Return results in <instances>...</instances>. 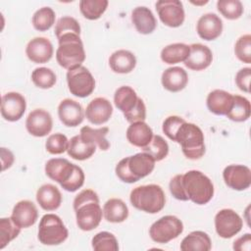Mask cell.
<instances>
[{"label": "cell", "mask_w": 251, "mask_h": 251, "mask_svg": "<svg viewBox=\"0 0 251 251\" xmlns=\"http://www.w3.org/2000/svg\"><path fill=\"white\" fill-rule=\"evenodd\" d=\"M196 30L200 38L207 41L215 40L223 32V22L216 14L207 13L199 18Z\"/></svg>", "instance_id": "cell-19"}, {"label": "cell", "mask_w": 251, "mask_h": 251, "mask_svg": "<svg viewBox=\"0 0 251 251\" xmlns=\"http://www.w3.org/2000/svg\"><path fill=\"white\" fill-rule=\"evenodd\" d=\"M58 116L63 125L69 127L79 126L84 119L82 106L71 98L62 100L58 106Z\"/></svg>", "instance_id": "cell-15"}, {"label": "cell", "mask_w": 251, "mask_h": 251, "mask_svg": "<svg viewBox=\"0 0 251 251\" xmlns=\"http://www.w3.org/2000/svg\"><path fill=\"white\" fill-rule=\"evenodd\" d=\"M56 15L52 8L42 7L38 9L32 16L31 23L33 27L38 31H46L55 24Z\"/></svg>", "instance_id": "cell-36"}, {"label": "cell", "mask_w": 251, "mask_h": 251, "mask_svg": "<svg viewBox=\"0 0 251 251\" xmlns=\"http://www.w3.org/2000/svg\"><path fill=\"white\" fill-rule=\"evenodd\" d=\"M251 105L247 98L241 95H233V103L226 117L233 122H245L250 118Z\"/></svg>", "instance_id": "cell-33"}, {"label": "cell", "mask_w": 251, "mask_h": 251, "mask_svg": "<svg viewBox=\"0 0 251 251\" xmlns=\"http://www.w3.org/2000/svg\"><path fill=\"white\" fill-rule=\"evenodd\" d=\"M96 145L86 139L80 134L73 136L69 140L68 155L77 161H83L89 159L96 151Z\"/></svg>", "instance_id": "cell-27"}, {"label": "cell", "mask_w": 251, "mask_h": 251, "mask_svg": "<svg viewBox=\"0 0 251 251\" xmlns=\"http://www.w3.org/2000/svg\"><path fill=\"white\" fill-rule=\"evenodd\" d=\"M76 166L64 158H53L46 162L45 174L49 178L63 186L71 178Z\"/></svg>", "instance_id": "cell-14"}, {"label": "cell", "mask_w": 251, "mask_h": 251, "mask_svg": "<svg viewBox=\"0 0 251 251\" xmlns=\"http://www.w3.org/2000/svg\"><path fill=\"white\" fill-rule=\"evenodd\" d=\"M250 78H251V69L243 68L240 69L235 75V83L237 87L246 93L250 92Z\"/></svg>", "instance_id": "cell-48"}, {"label": "cell", "mask_w": 251, "mask_h": 251, "mask_svg": "<svg viewBox=\"0 0 251 251\" xmlns=\"http://www.w3.org/2000/svg\"><path fill=\"white\" fill-rule=\"evenodd\" d=\"M234 53L237 59L245 64L251 63V35L240 36L234 45Z\"/></svg>", "instance_id": "cell-44"}, {"label": "cell", "mask_w": 251, "mask_h": 251, "mask_svg": "<svg viewBox=\"0 0 251 251\" xmlns=\"http://www.w3.org/2000/svg\"><path fill=\"white\" fill-rule=\"evenodd\" d=\"M124 116L126 120L130 124L136 123V122H144L146 119V106L143 100L139 97L136 106L130 112H128L127 114H125Z\"/></svg>", "instance_id": "cell-47"}, {"label": "cell", "mask_w": 251, "mask_h": 251, "mask_svg": "<svg viewBox=\"0 0 251 251\" xmlns=\"http://www.w3.org/2000/svg\"><path fill=\"white\" fill-rule=\"evenodd\" d=\"M68 33H75L80 35V25L75 18L65 16L58 20L55 25V35L57 38H59L60 36Z\"/></svg>", "instance_id": "cell-43"}, {"label": "cell", "mask_w": 251, "mask_h": 251, "mask_svg": "<svg viewBox=\"0 0 251 251\" xmlns=\"http://www.w3.org/2000/svg\"><path fill=\"white\" fill-rule=\"evenodd\" d=\"M57 39L59 42L56 50L57 63L67 70L81 66L85 60V51L80 35L68 33Z\"/></svg>", "instance_id": "cell-2"}, {"label": "cell", "mask_w": 251, "mask_h": 251, "mask_svg": "<svg viewBox=\"0 0 251 251\" xmlns=\"http://www.w3.org/2000/svg\"><path fill=\"white\" fill-rule=\"evenodd\" d=\"M36 201L45 211H55L62 203L60 190L51 183L41 185L36 191Z\"/></svg>", "instance_id": "cell-25"}, {"label": "cell", "mask_w": 251, "mask_h": 251, "mask_svg": "<svg viewBox=\"0 0 251 251\" xmlns=\"http://www.w3.org/2000/svg\"><path fill=\"white\" fill-rule=\"evenodd\" d=\"M233 103V95L223 89L211 91L206 100L207 108L215 115L226 116Z\"/></svg>", "instance_id": "cell-22"}, {"label": "cell", "mask_w": 251, "mask_h": 251, "mask_svg": "<svg viewBox=\"0 0 251 251\" xmlns=\"http://www.w3.org/2000/svg\"><path fill=\"white\" fill-rule=\"evenodd\" d=\"M103 216L109 223H123L128 217V208L120 198H111L103 206Z\"/></svg>", "instance_id": "cell-29"}, {"label": "cell", "mask_w": 251, "mask_h": 251, "mask_svg": "<svg viewBox=\"0 0 251 251\" xmlns=\"http://www.w3.org/2000/svg\"><path fill=\"white\" fill-rule=\"evenodd\" d=\"M69 139L63 133H54L49 135L46 140L45 148L46 151L52 155H59L68 150Z\"/></svg>", "instance_id": "cell-42"}, {"label": "cell", "mask_w": 251, "mask_h": 251, "mask_svg": "<svg viewBox=\"0 0 251 251\" xmlns=\"http://www.w3.org/2000/svg\"><path fill=\"white\" fill-rule=\"evenodd\" d=\"M113 114L111 102L104 97L94 98L89 102L85 110L86 119L93 125H103L107 123Z\"/></svg>", "instance_id": "cell-18"}, {"label": "cell", "mask_w": 251, "mask_h": 251, "mask_svg": "<svg viewBox=\"0 0 251 251\" xmlns=\"http://www.w3.org/2000/svg\"><path fill=\"white\" fill-rule=\"evenodd\" d=\"M182 231V222L176 216L167 215L151 225L149 228V235L154 242L165 244L178 237Z\"/></svg>", "instance_id": "cell-7"}, {"label": "cell", "mask_w": 251, "mask_h": 251, "mask_svg": "<svg viewBox=\"0 0 251 251\" xmlns=\"http://www.w3.org/2000/svg\"><path fill=\"white\" fill-rule=\"evenodd\" d=\"M189 47V55L184 61L185 67L192 71H203L207 69L213 61L211 49L201 43H193Z\"/></svg>", "instance_id": "cell-20"}, {"label": "cell", "mask_w": 251, "mask_h": 251, "mask_svg": "<svg viewBox=\"0 0 251 251\" xmlns=\"http://www.w3.org/2000/svg\"><path fill=\"white\" fill-rule=\"evenodd\" d=\"M162 85L171 92H178L185 88L188 82V75L180 67H171L165 70L161 77Z\"/></svg>", "instance_id": "cell-23"}, {"label": "cell", "mask_w": 251, "mask_h": 251, "mask_svg": "<svg viewBox=\"0 0 251 251\" xmlns=\"http://www.w3.org/2000/svg\"><path fill=\"white\" fill-rule=\"evenodd\" d=\"M19 227L11 218L0 219V249L6 247L21 232Z\"/></svg>", "instance_id": "cell-40"}, {"label": "cell", "mask_w": 251, "mask_h": 251, "mask_svg": "<svg viewBox=\"0 0 251 251\" xmlns=\"http://www.w3.org/2000/svg\"><path fill=\"white\" fill-rule=\"evenodd\" d=\"M143 152L148 153L156 161H162L169 154V144L161 135H153L150 143L141 148Z\"/></svg>", "instance_id": "cell-39"}, {"label": "cell", "mask_w": 251, "mask_h": 251, "mask_svg": "<svg viewBox=\"0 0 251 251\" xmlns=\"http://www.w3.org/2000/svg\"><path fill=\"white\" fill-rule=\"evenodd\" d=\"M25 127L27 132L35 137L46 136L53 127L52 117L44 109H34L25 120Z\"/></svg>", "instance_id": "cell-13"}, {"label": "cell", "mask_w": 251, "mask_h": 251, "mask_svg": "<svg viewBox=\"0 0 251 251\" xmlns=\"http://www.w3.org/2000/svg\"><path fill=\"white\" fill-rule=\"evenodd\" d=\"M117 176L126 183H133L136 182V179L131 176L129 173V170L127 168V162H126V157L122 159L116 166L115 169Z\"/></svg>", "instance_id": "cell-49"}, {"label": "cell", "mask_w": 251, "mask_h": 251, "mask_svg": "<svg viewBox=\"0 0 251 251\" xmlns=\"http://www.w3.org/2000/svg\"><path fill=\"white\" fill-rule=\"evenodd\" d=\"M26 109L25 98L19 92H8L2 96L1 115L8 122H17Z\"/></svg>", "instance_id": "cell-11"}, {"label": "cell", "mask_w": 251, "mask_h": 251, "mask_svg": "<svg viewBox=\"0 0 251 251\" xmlns=\"http://www.w3.org/2000/svg\"><path fill=\"white\" fill-rule=\"evenodd\" d=\"M53 45L46 37H34L28 41L25 47L27 58L35 64H44L53 56Z\"/></svg>", "instance_id": "cell-16"}, {"label": "cell", "mask_w": 251, "mask_h": 251, "mask_svg": "<svg viewBox=\"0 0 251 251\" xmlns=\"http://www.w3.org/2000/svg\"><path fill=\"white\" fill-rule=\"evenodd\" d=\"M225 183L231 189L242 191L251 185V170L244 165H229L223 172Z\"/></svg>", "instance_id": "cell-12"}, {"label": "cell", "mask_w": 251, "mask_h": 251, "mask_svg": "<svg viewBox=\"0 0 251 251\" xmlns=\"http://www.w3.org/2000/svg\"><path fill=\"white\" fill-rule=\"evenodd\" d=\"M109 133V127L103 126L100 128H92L88 126H85L80 128V135L94 143L97 147H99L101 150L106 151L110 148V143L106 138V135Z\"/></svg>", "instance_id": "cell-34"}, {"label": "cell", "mask_w": 251, "mask_h": 251, "mask_svg": "<svg viewBox=\"0 0 251 251\" xmlns=\"http://www.w3.org/2000/svg\"><path fill=\"white\" fill-rule=\"evenodd\" d=\"M68 228L59 216L46 214L41 218L37 233L40 243L44 245H59L68 238Z\"/></svg>", "instance_id": "cell-6"}, {"label": "cell", "mask_w": 251, "mask_h": 251, "mask_svg": "<svg viewBox=\"0 0 251 251\" xmlns=\"http://www.w3.org/2000/svg\"><path fill=\"white\" fill-rule=\"evenodd\" d=\"M131 22L136 30L141 34H150L157 26L155 16L152 11L145 6H139L132 10Z\"/></svg>", "instance_id": "cell-24"}, {"label": "cell", "mask_w": 251, "mask_h": 251, "mask_svg": "<svg viewBox=\"0 0 251 251\" xmlns=\"http://www.w3.org/2000/svg\"><path fill=\"white\" fill-rule=\"evenodd\" d=\"M243 226L241 217L231 209H223L215 216V228L222 238H231L236 235Z\"/></svg>", "instance_id": "cell-9"}, {"label": "cell", "mask_w": 251, "mask_h": 251, "mask_svg": "<svg viewBox=\"0 0 251 251\" xmlns=\"http://www.w3.org/2000/svg\"><path fill=\"white\" fill-rule=\"evenodd\" d=\"M67 83L70 92L79 98L89 96L95 89V79L92 74L82 65L68 70Z\"/></svg>", "instance_id": "cell-8"}, {"label": "cell", "mask_w": 251, "mask_h": 251, "mask_svg": "<svg viewBox=\"0 0 251 251\" xmlns=\"http://www.w3.org/2000/svg\"><path fill=\"white\" fill-rule=\"evenodd\" d=\"M129 200L137 210L148 214H156L164 209L166 195L160 185L147 184L133 188L130 192Z\"/></svg>", "instance_id": "cell-3"}, {"label": "cell", "mask_w": 251, "mask_h": 251, "mask_svg": "<svg viewBox=\"0 0 251 251\" xmlns=\"http://www.w3.org/2000/svg\"><path fill=\"white\" fill-rule=\"evenodd\" d=\"M169 188L172 195L180 201H187L188 197L185 193L183 183H182V175H176L169 183Z\"/></svg>", "instance_id": "cell-46"}, {"label": "cell", "mask_w": 251, "mask_h": 251, "mask_svg": "<svg viewBox=\"0 0 251 251\" xmlns=\"http://www.w3.org/2000/svg\"><path fill=\"white\" fill-rule=\"evenodd\" d=\"M175 141L180 145L183 155L189 160H198L205 154L204 133L195 124L184 122L177 129Z\"/></svg>", "instance_id": "cell-4"}, {"label": "cell", "mask_w": 251, "mask_h": 251, "mask_svg": "<svg viewBox=\"0 0 251 251\" xmlns=\"http://www.w3.org/2000/svg\"><path fill=\"white\" fill-rule=\"evenodd\" d=\"M38 218V211L35 204L29 200L19 201L13 208L11 219L21 228H27L33 226Z\"/></svg>", "instance_id": "cell-17"}, {"label": "cell", "mask_w": 251, "mask_h": 251, "mask_svg": "<svg viewBox=\"0 0 251 251\" xmlns=\"http://www.w3.org/2000/svg\"><path fill=\"white\" fill-rule=\"evenodd\" d=\"M74 210L77 226L83 231L96 228L103 217L99 197L92 189H83L74 199Z\"/></svg>", "instance_id": "cell-1"}, {"label": "cell", "mask_w": 251, "mask_h": 251, "mask_svg": "<svg viewBox=\"0 0 251 251\" xmlns=\"http://www.w3.org/2000/svg\"><path fill=\"white\" fill-rule=\"evenodd\" d=\"M190 52V47L184 43H173L164 47L161 51V60L169 65L184 62Z\"/></svg>", "instance_id": "cell-32"}, {"label": "cell", "mask_w": 251, "mask_h": 251, "mask_svg": "<svg viewBox=\"0 0 251 251\" xmlns=\"http://www.w3.org/2000/svg\"><path fill=\"white\" fill-rule=\"evenodd\" d=\"M109 66L114 73L128 74L134 70L136 58L134 54L128 50H117L110 56Z\"/></svg>", "instance_id": "cell-28"}, {"label": "cell", "mask_w": 251, "mask_h": 251, "mask_svg": "<svg viewBox=\"0 0 251 251\" xmlns=\"http://www.w3.org/2000/svg\"><path fill=\"white\" fill-rule=\"evenodd\" d=\"M185 122L184 119H182L181 117L178 116H170L168 117L162 126V129L163 132L173 141H175V136L176 133L177 131V129L179 128V126Z\"/></svg>", "instance_id": "cell-45"}, {"label": "cell", "mask_w": 251, "mask_h": 251, "mask_svg": "<svg viewBox=\"0 0 251 251\" xmlns=\"http://www.w3.org/2000/svg\"><path fill=\"white\" fill-rule=\"evenodd\" d=\"M182 183L188 200L197 205L210 202L214 196V184L212 180L197 170H191L182 175Z\"/></svg>", "instance_id": "cell-5"}, {"label": "cell", "mask_w": 251, "mask_h": 251, "mask_svg": "<svg viewBox=\"0 0 251 251\" xmlns=\"http://www.w3.org/2000/svg\"><path fill=\"white\" fill-rule=\"evenodd\" d=\"M139 97L135 90L130 86L124 85L119 87L114 94L115 106L125 114L130 112L137 104Z\"/></svg>", "instance_id": "cell-31"}, {"label": "cell", "mask_w": 251, "mask_h": 251, "mask_svg": "<svg viewBox=\"0 0 251 251\" xmlns=\"http://www.w3.org/2000/svg\"><path fill=\"white\" fill-rule=\"evenodd\" d=\"M232 248L236 251H250L251 249V234L245 233L233 242Z\"/></svg>", "instance_id": "cell-50"}, {"label": "cell", "mask_w": 251, "mask_h": 251, "mask_svg": "<svg viewBox=\"0 0 251 251\" xmlns=\"http://www.w3.org/2000/svg\"><path fill=\"white\" fill-rule=\"evenodd\" d=\"M211 248V238L206 232L201 230L190 232L180 243V250L182 251H209Z\"/></svg>", "instance_id": "cell-30"}, {"label": "cell", "mask_w": 251, "mask_h": 251, "mask_svg": "<svg viewBox=\"0 0 251 251\" xmlns=\"http://www.w3.org/2000/svg\"><path fill=\"white\" fill-rule=\"evenodd\" d=\"M218 11L227 20H237L243 14V5L239 0H219Z\"/></svg>", "instance_id": "cell-41"}, {"label": "cell", "mask_w": 251, "mask_h": 251, "mask_svg": "<svg viewBox=\"0 0 251 251\" xmlns=\"http://www.w3.org/2000/svg\"><path fill=\"white\" fill-rule=\"evenodd\" d=\"M15 161L14 154L7 148H1V162H2V171H5L12 167Z\"/></svg>", "instance_id": "cell-51"}, {"label": "cell", "mask_w": 251, "mask_h": 251, "mask_svg": "<svg viewBox=\"0 0 251 251\" xmlns=\"http://www.w3.org/2000/svg\"><path fill=\"white\" fill-rule=\"evenodd\" d=\"M108 4L107 0H81L79 10L85 19L95 21L105 13Z\"/></svg>", "instance_id": "cell-35"}, {"label": "cell", "mask_w": 251, "mask_h": 251, "mask_svg": "<svg viewBox=\"0 0 251 251\" xmlns=\"http://www.w3.org/2000/svg\"><path fill=\"white\" fill-rule=\"evenodd\" d=\"M127 168L131 176L138 181L150 175L155 168V160L146 152H140L133 156L126 157Z\"/></svg>", "instance_id": "cell-21"}, {"label": "cell", "mask_w": 251, "mask_h": 251, "mask_svg": "<svg viewBox=\"0 0 251 251\" xmlns=\"http://www.w3.org/2000/svg\"><path fill=\"white\" fill-rule=\"evenodd\" d=\"M92 248L95 251H118L119 243L116 236L108 231L96 233L91 240Z\"/></svg>", "instance_id": "cell-38"}, {"label": "cell", "mask_w": 251, "mask_h": 251, "mask_svg": "<svg viewBox=\"0 0 251 251\" xmlns=\"http://www.w3.org/2000/svg\"><path fill=\"white\" fill-rule=\"evenodd\" d=\"M31 80L36 87L42 89H49L55 85L57 76L51 69L40 67L32 71Z\"/></svg>", "instance_id": "cell-37"}, {"label": "cell", "mask_w": 251, "mask_h": 251, "mask_svg": "<svg viewBox=\"0 0 251 251\" xmlns=\"http://www.w3.org/2000/svg\"><path fill=\"white\" fill-rule=\"evenodd\" d=\"M153 135L152 128L145 122L132 123L126 129L127 141L139 148L147 146L152 140Z\"/></svg>", "instance_id": "cell-26"}, {"label": "cell", "mask_w": 251, "mask_h": 251, "mask_svg": "<svg viewBox=\"0 0 251 251\" xmlns=\"http://www.w3.org/2000/svg\"><path fill=\"white\" fill-rule=\"evenodd\" d=\"M156 10L162 23L170 27L180 26L185 19L183 5L178 0L157 1Z\"/></svg>", "instance_id": "cell-10"}]
</instances>
